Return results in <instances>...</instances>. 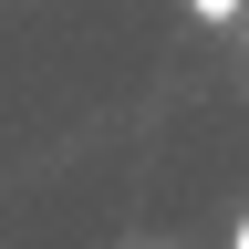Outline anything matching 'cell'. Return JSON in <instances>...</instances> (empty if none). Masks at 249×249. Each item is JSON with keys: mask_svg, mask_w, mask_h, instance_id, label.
I'll return each instance as SVG.
<instances>
[{"mask_svg": "<svg viewBox=\"0 0 249 249\" xmlns=\"http://www.w3.org/2000/svg\"><path fill=\"white\" fill-rule=\"evenodd\" d=\"M197 21H249V0H187Z\"/></svg>", "mask_w": 249, "mask_h": 249, "instance_id": "obj_1", "label": "cell"}, {"mask_svg": "<svg viewBox=\"0 0 249 249\" xmlns=\"http://www.w3.org/2000/svg\"><path fill=\"white\" fill-rule=\"evenodd\" d=\"M229 249H249V218H239V229H229Z\"/></svg>", "mask_w": 249, "mask_h": 249, "instance_id": "obj_2", "label": "cell"}, {"mask_svg": "<svg viewBox=\"0 0 249 249\" xmlns=\"http://www.w3.org/2000/svg\"><path fill=\"white\" fill-rule=\"evenodd\" d=\"M145 249H177V239H145Z\"/></svg>", "mask_w": 249, "mask_h": 249, "instance_id": "obj_3", "label": "cell"}]
</instances>
